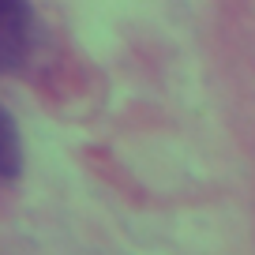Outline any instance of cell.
<instances>
[{"mask_svg": "<svg viewBox=\"0 0 255 255\" xmlns=\"http://www.w3.org/2000/svg\"><path fill=\"white\" fill-rule=\"evenodd\" d=\"M38 45L30 0H0V72H19Z\"/></svg>", "mask_w": 255, "mask_h": 255, "instance_id": "obj_1", "label": "cell"}, {"mask_svg": "<svg viewBox=\"0 0 255 255\" xmlns=\"http://www.w3.org/2000/svg\"><path fill=\"white\" fill-rule=\"evenodd\" d=\"M23 173V139L11 113L0 105V180H15Z\"/></svg>", "mask_w": 255, "mask_h": 255, "instance_id": "obj_2", "label": "cell"}]
</instances>
